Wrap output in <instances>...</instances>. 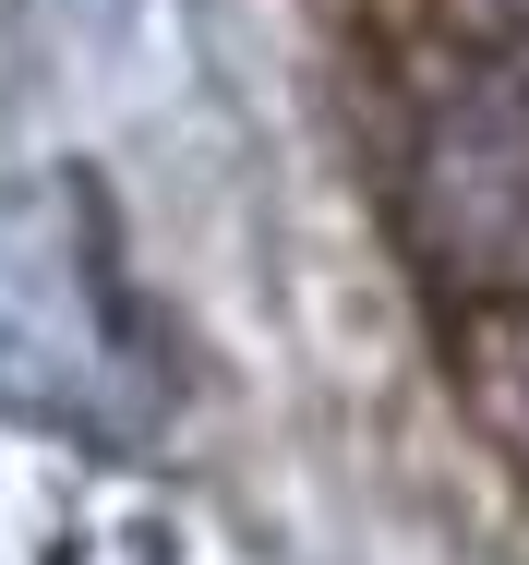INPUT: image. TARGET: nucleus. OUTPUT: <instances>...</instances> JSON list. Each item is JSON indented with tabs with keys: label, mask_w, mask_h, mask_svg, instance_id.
<instances>
[{
	"label": "nucleus",
	"mask_w": 529,
	"mask_h": 565,
	"mask_svg": "<svg viewBox=\"0 0 529 565\" xmlns=\"http://www.w3.org/2000/svg\"><path fill=\"white\" fill-rule=\"evenodd\" d=\"M49 193H24L0 217V397L12 409H49V422H108V385H133L145 361L120 338V301H108L97 241H36Z\"/></svg>",
	"instance_id": "1"
}]
</instances>
